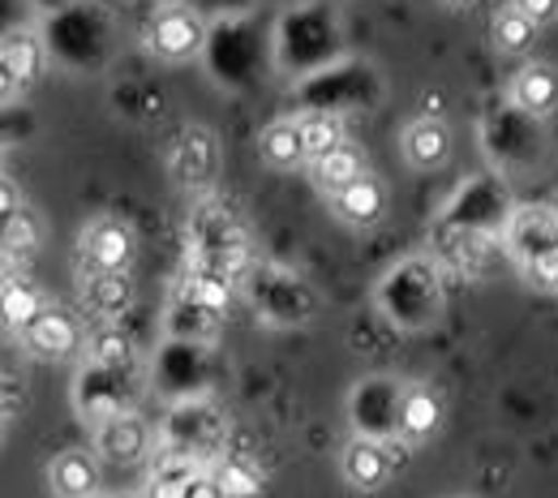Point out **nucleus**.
I'll return each instance as SVG.
<instances>
[{
  "mask_svg": "<svg viewBox=\"0 0 558 498\" xmlns=\"http://www.w3.org/2000/svg\"><path fill=\"white\" fill-rule=\"evenodd\" d=\"M258 155H263V163L276 168V172H292V168L310 163L301 121H276V125H267L263 138H258Z\"/></svg>",
  "mask_w": 558,
  "mask_h": 498,
  "instance_id": "nucleus-14",
  "label": "nucleus"
},
{
  "mask_svg": "<svg viewBox=\"0 0 558 498\" xmlns=\"http://www.w3.org/2000/svg\"><path fill=\"white\" fill-rule=\"evenodd\" d=\"M400 150H404L409 168L434 172V168H442L451 159V130L438 117H417V121H409V130L400 138Z\"/></svg>",
  "mask_w": 558,
  "mask_h": 498,
  "instance_id": "nucleus-11",
  "label": "nucleus"
},
{
  "mask_svg": "<svg viewBox=\"0 0 558 498\" xmlns=\"http://www.w3.org/2000/svg\"><path fill=\"white\" fill-rule=\"evenodd\" d=\"M134 263V232L121 219H95L82 232V267L90 276H108V271H130Z\"/></svg>",
  "mask_w": 558,
  "mask_h": 498,
  "instance_id": "nucleus-3",
  "label": "nucleus"
},
{
  "mask_svg": "<svg viewBox=\"0 0 558 498\" xmlns=\"http://www.w3.org/2000/svg\"><path fill=\"white\" fill-rule=\"evenodd\" d=\"M146 48L168 65L194 61L207 48V22L185 4H168L146 22Z\"/></svg>",
  "mask_w": 558,
  "mask_h": 498,
  "instance_id": "nucleus-2",
  "label": "nucleus"
},
{
  "mask_svg": "<svg viewBox=\"0 0 558 498\" xmlns=\"http://www.w3.org/2000/svg\"><path fill=\"white\" fill-rule=\"evenodd\" d=\"M39 70H44V44H39V35H35L31 26L9 31L4 44H0V77H4V90H9V95H13V90H17V95L31 90Z\"/></svg>",
  "mask_w": 558,
  "mask_h": 498,
  "instance_id": "nucleus-7",
  "label": "nucleus"
},
{
  "mask_svg": "<svg viewBox=\"0 0 558 498\" xmlns=\"http://www.w3.org/2000/svg\"><path fill=\"white\" fill-rule=\"evenodd\" d=\"M442 426V400L429 382H409L400 391V404H396V429L409 438V442H425L434 438Z\"/></svg>",
  "mask_w": 558,
  "mask_h": 498,
  "instance_id": "nucleus-9",
  "label": "nucleus"
},
{
  "mask_svg": "<svg viewBox=\"0 0 558 498\" xmlns=\"http://www.w3.org/2000/svg\"><path fill=\"white\" fill-rule=\"evenodd\" d=\"M301 134H305V155L314 163V159H323V155L344 146V121L336 112H314V117L301 121Z\"/></svg>",
  "mask_w": 558,
  "mask_h": 498,
  "instance_id": "nucleus-18",
  "label": "nucleus"
},
{
  "mask_svg": "<svg viewBox=\"0 0 558 498\" xmlns=\"http://www.w3.org/2000/svg\"><path fill=\"white\" fill-rule=\"evenodd\" d=\"M331 211H336L340 223H349V228H374L387 215V185L374 172H361L352 185H344L331 198Z\"/></svg>",
  "mask_w": 558,
  "mask_h": 498,
  "instance_id": "nucleus-8",
  "label": "nucleus"
},
{
  "mask_svg": "<svg viewBox=\"0 0 558 498\" xmlns=\"http://www.w3.org/2000/svg\"><path fill=\"white\" fill-rule=\"evenodd\" d=\"M550 288H555V292H558V271H555V280H550Z\"/></svg>",
  "mask_w": 558,
  "mask_h": 498,
  "instance_id": "nucleus-27",
  "label": "nucleus"
},
{
  "mask_svg": "<svg viewBox=\"0 0 558 498\" xmlns=\"http://www.w3.org/2000/svg\"><path fill=\"white\" fill-rule=\"evenodd\" d=\"M117 498H138V495H117Z\"/></svg>",
  "mask_w": 558,
  "mask_h": 498,
  "instance_id": "nucleus-28",
  "label": "nucleus"
},
{
  "mask_svg": "<svg viewBox=\"0 0 558 498\" xmlns=\"http://www.w3.org/2000/svg\"><path fill=\"white\" fill-rule=\"evenodd\" d=\"M511 104L529 117H550L558 108V70L546 61H533L511 77Z\"/></svg>",
  "mask_w": 558,
  "mask_h": 498,
  "instance_id": "nucleus-12",
  "label": "nucleus"
},
{
  "mask_svg": "<svg viewBox=\"0 0 558 498\" xmlns=\"http://www.w3.org/2000/svg\"><path fill=\"white\" fill-rule=\"evenodd\" d=\"M0 309H4V323H9L13 331H22V327H26V323H35L48 305H44V296H39L31 284H22V280H4Z\"/></svg>",
  "mask_w": 558,
  "mask_h": 498,
  "instance_id": "nucleus-19",
  "label": "nucleus"
},
{
  "mask_svg": "<svg viewBox=\"0 0 558 498\" xmlns=\"http://www.w3.org/2000/svg\"><path fill=\"white\" fill-rule=\"evenodd\" d=\"M215 477L223 486V498H263V490H267L263 473L254 464H245V460H223L215 469Z\"/></svg>",
  "mask_w": 558,
  "mask_h": 498,
  "instance_id": "nucleus-20",
  "label": "nucleus"
},
{
  "mask_svg": "<svg viewBox=\"0 0 558 498\" xmlns=\"http://www.w3.org/2000/svg\"><path fill=\"white\" fill-rule=\"evenodd\" d=\"M48 486L57 498L99 495V460L90 451H61L48 469Z\"/></svg>",
  "mask_w": 558,
  "mask_h": 498,
  "instance_id": "nucleus-13",
  "label": "nucleus"
},
{
  "mask_svg": "<svg viewBox=\"0 0 558 498\" xmlns=\"http://www.w3.org/2000/svg\"><path fill=\"white\" fill-rule=\"evenodd\" d=\"M90 353L99 356L104 365L121 369V365L130 361V340L121 336V327H104V331H95V336H90Z\"/></svg>",
  "mask_w": 558,
  "mask_h": 498,
  "instance_id": "nucleus-22",
  "label": "nucleus"
},
{
  "mask_svg": "<svg viewBox=\"0 0 558 498\" xmlns=\"http://www.w3.org/2000/svg\"><path fill=\"white\" fill-rule=\"evenodd\" d=\"M533 35H537V26H533L520 9H511V4L489 22V44H494V52H502V57H520V52H529Z\"/></svg>",
  "mask_w": 558,
  "mask_h": 498,
  "instance_id": "nucleus-16",
  "label": "nucleus"
},
{
  "mask_svg": "<svg viewBox=\"0 0 558 498\" xmlns=\"http://www.w3.org/2000/svg\"><path fill=\"white\" fill-rule=\"evenodd\" d=\"M190 498H223L219 477H215V473H194V482H190Z\"/></svg>",
  "mask_w": 558,
  "mask_h": 498,
  "instance_id": "nucleus-25",
  "label": "nucleus"
},
{
  "mask_svg": "<svg viewBox=\"0 0 558 498\" xmlns=\"http://www.w3.org/2000/svg\"><path fill=\"white\" fill-rule=\"evenodd\" d=\"M35 241H39V228H35V219L31 211H9L4 215V250L13 254V250H35Z\"/></svg>",
  "mask_w": 558,
  "mask_h": 498,
  "instance_id": "nucleus-23",
  "label": "nucleus"
},
{
  "mask_svg": "<svg viewBox=\"0 0 558 498\" xmlns=\"http://www.w3.org/2000/svg\"><path fill=\"white\" fill-rule=\"evenodd\" d=\"M90 498H99V495H90Z\"/></svg>",
  "mask_w": 558,
  "mask_h": 498,
  "instance_id": "nucleus-29",
  "label": "nucleus"
},
{
  "mask_svg": "<svg viewBox=\"0 0 558 498\" xmlns=\"http://www.w3.org/2000/svg\"><path fill=\"white\" fill-rule=\"evenodd\" d=\"M22 349L39 361H70L82 349V327L73 323L65 309H44L35 323H26L17 331Z\"/></svg>",
  "mask_w": 558,
  "mask_h": 498,
  "instance_id": "nucleus-5",
  "label": "nucleus"
},
{
  "mask_svg": "<svg viewBox=\"0 0 558 498\" xmlns=\"http://www.w3.org/2000/svg\"><path fill=\"white\" fill-rule=\"evenodd\" d=\"M511 9H520L537 31L558 22V0H511Z\"/></svg>",
  "mask_w": 558,
  "mask_h": 498,
  "instance_id": "nucleus-24",
  "label": "nucleus"
},
{
  "mask_svg": "<svg viewBox=\"0 0 558 498\" xmlns=\"http://www.w3.org/2000/svg\"><path fill=\"white\" fill-rule=\"evenodd\" d=\"M511 254L524 263L529 280L550 288L558 271V211L550 207H520L511 219Z\"/></svg>",
  "mask_w": 558,
  "mask_h": 498,
  "instance_id": "nucleus-1",
  "label": "nucleus"
},
{
  "mask_svg": "<svg viewBox=\"0 0 558 498\" xmlns=\"http://www.w3.org/2000/svg\"><path fill=\"white\" fill-rule=\"evenodd\" d=\"M310 172H314V185H318L327 198H336L344 185H352V181L365 172V163H361V155L344 143L340 150H331V155L314 159V163H310Z\"/></svg>",
  "mask_w": 558,
  "mask_h": 498,
  "instance_id": "nucleus-15",
  "label": "nucleus"
},
{
  "mask_svg": "<svg viewBox=\"0 0 558 498\" xmlns=\"http://www.w3.org/2000/svg\"><path fill=\"white\" fill-rule=\"evenodd\" d=\"M438 4H442V9H451V13H460V9H473L477 0H438Z\"/></svg>",
  "mask_w": 558,
  "mask_h": 498,
  "instance_id": "nucleus-26",
  "label": "nucleus"
},
{
  "mask_svg": "<svg viewBox=\"0 0 558 498\" xmlns=\"http://www.w3.org/2000/svg\"><path fill=\"white\" fill-rule=\"evenodd\" d=\"M146 447H150V429L134 413L108 417L99 426V434H95V456H104L112 464H138L142 456H146Z\"/></svg>",
  "mask_w": 558,
  "mask_h": 498,
  "instance_id": "nucleus-10",
  "label": "nucleus"
},
{
  "mask_svg": "<svg viewBox=\"0 0 558 498\" xmlns=\"http://www.w3.org/2000/svg\"><path fill=\"white\" fill-rule=\"evenodd\" d=\"M340 477H344L349 490H361V495L383 490L387 477H391V451L378 438L356 434L349 447L340 451Z\"/></svg>",
  "mask_w": 558,
  "mask_h": 498,
  "instance_id": "nucleus-6",
  "label": "nucleus"
},
{
  "mask_svg": "<svg viewBox=\"0 0 558 498\" xmlns=\"http://www.w3.org/2000/svg\"><path fill=\"white\" fill-rule=\"evenodd\" d=\"M168 168H172V181H177V185H185V190H207L210 181L219 177V143H215V134H210L207 125H190V130L177 138Z\"/></svg>",
  "mask_w": 558,
  "mask_h": 498,
  "instance_id": "nucleus-4",
  "label": "nucleus"
},
{
  "mask_svg": "<svg viewBox=\"0 0 558 498\" xmlns=\"http://www.w3.org/2000/svg\"><path fill=\"white\" fill-rule=\"evenodd\" d=\"M130 301H134V288H130V276H125V271L90 276V284H86V305H90L99 318H117Z\"/></svg>",
  "mask_w": 558,
  "mask_h": 498,
  "instance_id": "nucleus-17",
  "label": "nucleus"
},
{
  "mask_svg": "<svg viewBox=\"0 0 558 498\" xmlns=\"http://www.w3.org/2000/svg\"><path fill=\"white\" fill-rule=\"evenodd\" d=\"M190 482H194L190 460H168V464L155 469V477L146 486V498H190Z\"/></svg>",
  "mask_w": 558,
  "mask_h": 498,
  "instance_id": "nucleus-21",
  "label": "nucleus"
}]
</instances>
